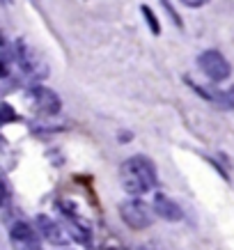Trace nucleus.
<instances>
[{
    "mask_svg": "<svg viewBox=\"0 0 234 250\" xmlns=\"http://www.w3.org/2000/svg\"><path fill=\"white\" fill-rule=\"evenodd\" d=\"M14 110H12V106L9 104H2V124H7V122H14Z\"/></svg>",
    "mask_w": 234,
    "mask_h": 250,
    "instance_id": "nucleus-11",
    "label": "nucleus"
},
{
    "mask_svg": "<svg viewBox=\"0 0 234 250\" xmlns=\"http://www.w3.org/2000/svg\"><path fill=\"white\" fill-rule=\"evenodd\" d=\"M154 213L159 216V218L163 220H170V223H177V220L184 218V211H181V207L174 202L172 197L163 195V193H159V195L154 197Z\"/></svg>",
    "mask_w": 234,
    "mask_h": 250,
    "instance_id": "nucleus-8",
    "label": "nucleus"
},
{
    "mask_svg": "<svg viewBox=\"0 0 234 250\" xmlns=\"http://www.w3.org/2000/svg\"><path fill=\"white\" fill-rule=\"evenodd\" d=\"M200 69L204 71V76L212 78L213 83H223L230 78L232 74V67L230 62L225 60V55L218 53V51H204L200 55Z\"/></svg>",
    "mask_w": 234,
    "mask_h": 250,
    "instance_id": "nucleus-5",
    "label": "nucleus"
},
{
    "mask_svg": "<svg viewBox=\"0 0 234 250\" xmlns=\"http://www.w3.org/2000/svg\"><path fill=\"white\" fill-rule=\"evenodd\" d=\"M35 225H37L39 234L44 236L46 241L51 243V246H58V248H64L69 243V234L64 232V228H62L58 220H53L51 216H37V220H35Z\"/></svg>",
    "mask_w": 234,
    "mask_h": 250,
    "instance_id": "nucleus-7",
    "label": "nucleus"
},
{
    "mask_svg": "<svg viewBox=\"0 0 234 250\" xmlns=\"http://www.w3.org/2000/svg\"><path fill=\"white\" fill-rule=\"evenodd\" d=\"M14 62L23 76L30 81H44L48 76V64H46L44 55L39 53L35 46H30L25 39H16L14 44Z\"/></svg>",
    "mask_w": 234,
    "mask_h": 250,
    "instance_id": "nucleus-2",
    "label": "nucleus"
},
{
    "mask_svg": "<svg viewBox=\"0 0 234 250\" xmlns=\"http://www.w3.org/2000/svg\"><path fill=\"white\" fill-rule=\"evenodd\" d=\"M138 250H154V248H138Z\"/></svg>",
    "mask_w": 234,
    "mask_h": 250,
    "instance_id": "nucleus-13",
    "label": "nucleus"
},
{
    "mask_svg": "<svg viewBox=\"0 0 234 250\" xmlns=\"http://www.w3.org/2000/svg\"><path fill=\"white\" fill-rule=\"evenodd\" d=\"M151 211H154V207L145 205L143 200H138V197H133V200H124V202L120 205V216H122V220L127 223L128 228H133V229H145V228H149L151 220H154Z\"/></svg>",
    "mask_w": 234,
    "mask_h": 250,
    "instance_id": "nucleus-4",
    "label": "nucleus"
},
{
    "mask_svg": "<svg viewBox=\"0 0 234 250\" xmlns=\"http://www.w3.org/2000/svg\"><path fill=\"white\" fill-rule=\"evenodd\" d=\"M25 101H28V106L39 115H46V117H51V115H58L62 108V101L60 97L55 94L53 90H48L44 85H35L30 90L25 92Z\"/></svg>",
    "mask_w": 234,
    "mask_h": 250,
    "instance_id": "nucleus-3",
    "label": "nucleus"
},
{
    "mask_svg": "<svg viewBox=\"0 0 234 250\" xmlns=\"http://www.w3.org/2000/svg\"><path fill=\"white\" fill-rule=\"evenodd\" d=\"M120 184L128 195H145L156 186V166L154 161L136 154L120 166Z\"/></svg>",
    "mask_w": 234,
    "mask_h": 250,
    "instance_id": "nucleus-1",
    "label": "nucleus"
},
{
    "mask_svg": "<svg viewBox=\"0 0 234 250\" xmlns=\"http://www.w3.org/2000/svg\"><path fill=\"white\" fill-rule=\"evenodd\" d=\"M186 7H202V5H207L209 0H181Z\"/></svg>",
    "mask_w": 234,
    "mask_h": 250,
    "instance_id": "nucleus-12",
    "label": "nucleus"
},
{
    "mask_svg": "<svg viewBox=\"0 0 234 250\" xmlns=\"http://www.w3.org/2000/svg\"><path fill=\"white\" fill-rule=\"evenodd\" d=\"M213 97H218V99H216L218 104H223V106H225V108H230V110H234V90L220 92V94H218V92H216Z\"/></svg>",
    "mask_w": 234,
    "mask_h": 250,
    "instance_id": "nucleus-9",
    "label": "nucleus"
},
{
    "mask_svg": "<svg viewBox=\"0 0 234 250\" xmlns=\"http://www.w3.org/2000/svg\"><path fill=\"white\" fill-rule=\"evenodd\" d=\"M143 14H145V19L149 21V28H151V32H154V35H159V32H161V28H159V21H156V16L151 14V9L147 7V5H143Z\"/></svg>",
    "mask_w": 234,
    "mask_h": 250,
    "instance_id": "nucleus-10",
    "label": "nucleus"
},
{
    "mask_svg": "<svg viewBox=\"0 0 234 250\" xmlns=\"http://www.w3.org/2000/svg\"><path fill=\"white\" fill-rule=\"evenodd\" d=\"M9 241H12L14 250H42V241H39L37 232L25 220H16L9 228Z\"/></svg>",
    "mask_w": 234,
    "mask_h": 250,
    "instance_id": "nucleus-6",
    "label": "nucleus"
}]
</instances>
